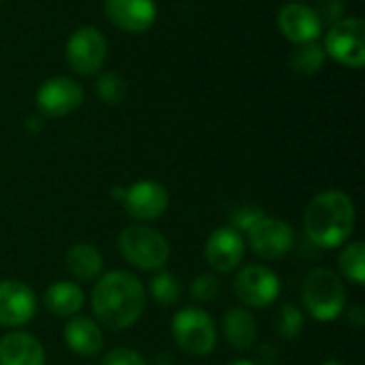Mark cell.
I'll list each match as a JSON object with an SVG mask.
<instances>
[{"mask_svg":"<svg viewBox=\"0 0 365 365\" xmlns=\"http://www.w3.org/2000/svg\"><path fill=\"white\" fill-rule=\"evenodd\" d=\"M265 216V210L259 205H240L231 212V227L240 233H248L261 218Z\"/></svg>","mask_w":365,"mask_h":365,"instance_id":"27","label":"cell"},{"mask_svg":"<svg viewBox=\"0 0 365 365\" xmlns=\"http://www.w3.org/2000/svg\"><path fill=\"white\" fill-rule=\"evenodd\" d=\"M220 331H222L227 344L237 353H246V351L255 349L259 342V323H257L255 314L244 306L231 308L222 314Z\"/></svg>","mask_w":365,"mask_h":365,"instance_id":"18","label":"cell"},{"mask_svg":"<svg viewBox=\"0 0 365 365\" xmlns=\"http://www.w3.org/2000/svg\"><path fill=\"white\" fill-rule=\"evenodd\" d=\"M86 302V295L79 284L71 280H60L53 282L45 289L43 293V306L49 314L58 319H71L81 312Z\"/></svg>","mask_w":365,"mask_h":365,"instance_id":"20","label":"cell"},{"mask_svg":"<svg viewBox=\"0 0 365 365\" xmlns=\"http://www.w3.org/2000/svg\"><path fill=\"white\" fill-rule=\"evenodd\" d=\"M357 222L353 199L336 188L323 190L310 199L304 212V233L310 246L334 250L344 246Z\"/></svg>","mask_w":365,"mask_h":365,"instance_id":"2","label":"cell"},{"mask_svg":"<svg viewBox=\"0 0 365 365\" xmlns=\"http://www.w3.org/2000/svg\"><path fill=\"white\" fill-rule=\"evenodd\" d=\"M64 342L68 351L79 357H96L105 349V334H103V327L94 319L75 314L66 319Z\"/></svg>","mask_w":365,"mask_h":365,"instance_id":"16","label":"cell"},{"mask_svg":"<svg viewBox=\"0 0 365 365\" xmlns=\"http://www.w3.org/2000/svg\"><path fill=\"white\" fill-rule=\"evenodd\" d=\"M250 250L263 261H280L295 248V229L274 216H263L248 233Z\"/></svg>","mask_w":365,"mask_h":365,"instance_id":"7","label":"cell"},{"mask_svg":"<svg viewBox=\"0 0 365 365\" xmlns=\"http://www.w3.org/2000/svg\"><path fill=\"white\" fill-rule=\"evenodd\" d=\"M83 103L81 86L71 77H51L36 90V107L47 118H64Z\"/></svg>","mask_w":365,"mask_h":365,"instance_id":"13","label":"cell"},{"mask_svg":"<svg viewBox=\"0 0 365 365\" xmlns=\"http://www.w3.org/2000/svg\"><path fill=\"white\" fill-rule=\"evenodd\" d=\"M325 53L336 62L361 68L365 62V24L359 17H346L331 26L325 36Z\"/></svg>","mask_w":365,"mask_h":365,"instance_id":"8","label":"cell"},{"mask_svg":"<svg viewBox=\"0 0 365 365\" xmlns=\"http://www.w3.org/2000/svg\"><path fill=\"white\" fill-rule=\"evenodd\" d=\"M321 365H346L344 361H340V359H325Z\"/></svg>","mask_w":365,"mask_h":365,"instance_id":"32","label":"cell"},{"mask_svg":"<svg viewBox=\"0 0 365 365\" xmlns=\"http://www.w3.org/2000/svg\"><path fill=\"white\" fill-rule=\"evenodd\" d=\"M278 28L291 43L302 45L312 43L321 36L323 21L314 9L299 2H291L282 6V11L278 13Z\"/></svg>","mask_w":365,"mask_h":365,"instance_id":"14","label":"cell"},{"mask_svg":"<svg viewBox=\"0 0 365 365\" xmlns=\"http://www.w3.org/2000/svg\"><path fill=\"white\" fill-rule=\"evenodd\" d=\"M171 336L182 353L192 357H207L216 351L218 329L207 310L201 306L182 308L171 319Z\"/></svg>","mask_w":365,"mask_h":365,"instance_id":"5","label":"cell"},{"mask_svg":"<svg viewBox=\"0 0 365 365\" xmlns=\"http://www.w3.org/2000/svg\"><path fill=\"white\" fill-rule=\"evenodd\" d=\"M101 365H148V361L135 349L118 346V349H111L109 353L103 355Z\"/></svg>","mask_w":365,"mask_h":365,"instance_id":"28","label":"cell"},{"mask_svg":"<svg viewBox=\"0 0 365 365\" xmlns=\"http://www.w3.org/2000/svg\"><path fill=\"white\" fill-rule=\"evenodd\" d=\"M327 53L321 45H317V41L312 43H302L293 49L289 64L295 73L299 75H314L321 71V66L325 64Z\"/></svg>","mask_w":365,"mask_h":365,"instance_id":"23","label":"cell"},{"mask_svg":"<svg viewBox=\"0 0 365 365\" xmlns=\"http://www.w3.org/2000/svg\"><path fill=\"white\" fill-rule=\"evenodd\" d=\"M107 19L124 32H145L156 21L154 0H105Z\"/></svg>","mask_w":365,"mask_h":365,"instance_id":"15","label":"cell"},{"mask_svg":"<svg viewBox=\"0 0 365 365\" xmlns=\"http://www.w3.org/2000/svg\"><path fill=\"white\" fill-rule=\"evenodd\" d=\"M66 60L71 68L79 75H92L101 71L107 60L105 36L92 26L75 30L66 43Z\"/></svg>","mask_w":365,"mask_h":365,"instance_id":"12","label":"cell"},{"mask_svg":"<svg viewBox=\"0 0 365 365\" xmlns=\"http://www.w3.org/2000/svg\"><path fill=\"white\" fill-rule=\"evenodd\" d=\"M344 314H346V321H349V325H351L353 329H364V325H365L364 306H359V304L349 306V308L344 310Z\"/></svg>","mask_w":365,"mask_h":365,"instance_id":"29","label":"cell"},{"mask_svg":"<svg viewBox=\"0 0 365 365\" xmlns=\"http://www.w3.org/2000/svg\"><path fill=\"white\" fill-rule=\"evenodd\" d=\"M346 284L329 267H314L302 282L304 310L319 323H331L346 310Z\"/></svg>","mask_w":365,"mask_h":365,"instance_id":"3","label":"cell"},{"mask_svg":"<svg viewBox=\"0 0 365 365\" xmlns=\"http://www.w3.org/2000/svg\"><path fill=\"white\" fill-rule=\"evenodd\" d=\"M280 276L263 263L242 265L233 280V293L237 302L248 310L269 308L280 297Z\"/></svg>","mask_w":365,"mask_h":365,"instance_id":"6","label":"cell"},{"mask_svg":"<svg viewBox=\"0 0 365 365\" xmlns=\"http://www.w3.org/2000/svg\"><path fill=\"white\" fill-rule=\"evenodd\" d=\"M150 295L158 306L171 308L182 299V282L175 274L167 269H158L150 278Z\"/></svg>","mask_w":365,"mask_h":365,"instance_id":"22","label":"cell"},{"mask_svg":"<svg viewBox=\"0 0 365 365\" xmlns=\"http://www.w3.org/2000/svg\"><path fill=\"white\" fill-rule=\"evenodd\" d=\"M145 304L148 295L143 282L126 269L103 272V276L94 280L92 314L103 329H130L143 317Z\"/></svg>","mask_w":365,"mask_h":365,"instance_id":"1","label":"cell"},{"mask_svg":"<svg viewBox=\"0 0 365 365\" xmlns=\"http://www.w3.org/2000/svg\"><path fill=\"white\" fill-rule=\"evenodd\" d=\"M47 355L38 338L28 331L11 329L0 336V365H45Z\"/></svg>","mask_w":365,"mask_h":365,"instance_id":"17","label":"cell"},{"mask_svg":"<svg viewBox=\"0 0 365 365\" xmlns=\"http://www.w3.org/2000/svg\"><path fill=\"white\" fill-rule=\"evenodd\" d=\"M205 263L214 274H231L242 267L246 257V240L244 233L233 229L231 225L218 227L205 240Z\"/></svg>","mask_w":365,"mask_h":365,"instance_id":"11","label":"cell"},{"mask_svg":"<svg viewBox=\"0 0 365 365\" xmlns=\"http://www.w3.org/2000/svg\"><path fill=\"white\" fill-rule=\"evenodd\" d=\"M306 327V314L299 306L295 304H284L278 312V321H276V329H278V336L284 338V340H297L302 336Z\"/></svg>","mask_w":365,"mask_h":365,"instance_id":"24","label":"cell"},{"mask_svg":"<svg viewBox=\"0 0 365 365\" xmlns=\"http://www.w3.org/2000/svg\"><path fill=\"white\" fill-rule=\"evenodd\" d=\"M340 278L355 287L365 284V246L364 242H346L338 257Z\"/></svg>","mask_w":365,"mask_h":365,"instance_id":"21","label":"cell"},{"mask_svg":"<svg viewBox=\"0 0 365 365\" xmlns=\"http://www.w3.org/2000/svg\"><path fill=\"white\" fill-rule=\"evenodd\" d=\"M220 291H222V284H220L218 276L212 274V272L210 274H199L188 287V295H190V299L195 304H212V302L218 299Z\"/></svg>","mask_w":365,"mask_h":365,"instance_id":"25","label":"cell"},{"mask_svg":"<svg viewBox=\"0 0 365 365\" xmlns=\"http://www.w3.org/2000/svg\"><path fill=\"white\" fill-rule=\"evenodd\" d=\"M36 310V293L26 282L15 278L0 280V327L21 329L34 319Z\"/></svg>","mask_w":365,"mask_h":365,"instance_id":"10","label":"cell"},{"mask_svg":"<svg viewBox=\"0 0 365 365\" xmlns=\"http://www.w3.org/2000/svg\"><path fill=\"white\" fill-rule=\"evenodd\" d=\"M278 357H280V353H278V349L276 346H272V344H263V346H259V351H257V365H274L278 361Z\"/></svg>","mask_w":365,"mask_h":365,"instance_id":"30","label":"cell"},{"mask_svg":"<svg viewBox=\"0 0 365 365\" xmlns=\"http://www.w3.org/2000/svg\"><path fill=\"white\" fill-rule=\"evenodd\" d=\"M118 250L130 267L152 274L163 269L171 257V246L167 237L143 222L128 225L120 231Z\"/></svg>","mask_w":365,"mask_h":365,"instance_id":"4","label":"cell"},{"mask_svg":"<svg viewBox=\"0 0 365 365\" xmlns=\"http://www.w3.org/2000/svg\"><path fill=\"white\" fill-rule=\"evenodd\" d=\"M64 265L66 272L79 280V282H94L103 276L105 269V259L101 255V250L90 244V242H77L73 246H68L66 255H64Z\"/></svg>","mask_w":365,"mask_h":365,"instance_id":"19","label":"cell"},{"mask_svg":"<svg viewBox=\"0 0 365 365\" xmlns=\"http://www.w3.org/2000/svg\"><path fill=\"white\" fill-rule=\"evenodd\" d=\"M227 365H257L255 361H250V359H233V361H229Z\"/></svg>","mask_w":365,"mask_h":365,"instance_id":"31","label":"cell"},{"mask_svg":"<svg viewBox=\"0 0 365 365\" xmlns=\"http://www.w3.org/2000/svg\"><path fill=\"white\" fill-rule=\"evenodd\" d=\"M122 205L126 214L137 222H154L169 210V192L156 180H139L124 190Z\"/></svg>","mask_w":365,"mask_h":365,"instance_id":"9","label":"cell"},{"mask_svg":"<svg viewBox=\"0 0 365 365\" xmlns=\"http://www.w3.org/2000/svg\"><path fill=\"white\" fill-rule=\"evenodd\" d=\"M96 94H98V98H101L103 103L115 105V103H120V101L124 98L126 86H124V81H122L120 75H115V73H105V75H101L98 81H96Z\"/></svg>","mask_w":365,"mask_h":365,"instance_id":"26","label":"cell"}]
</instances>
